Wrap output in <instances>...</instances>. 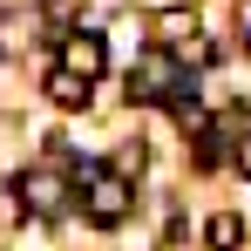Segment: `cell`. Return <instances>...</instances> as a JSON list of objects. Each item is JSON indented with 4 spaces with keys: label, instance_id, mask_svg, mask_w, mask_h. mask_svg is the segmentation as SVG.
I'll return each mask as SVG.
<instances>
[{
    "label": "cell",
    "instance_id": "cell-1",
    "mask_svg": "<svg viewBox=\"0 0 251 251\" xmlns=\"http://www.w3.org/2000/svg\"><path fill=\"white\" fill-rule=\"evenodd\" d=\"M82 183H88V217H95V224H123V217H129V176L88 163Z\"/></svg>",
    "mask_w": 251,
    "mask_h": 251
},
{
    "label": "cell",
    "instance_id": "cell-4",
    "mask_svg": "<svg viewBox=\"0 0 251 251\" xmlns=\"http://www.w3.org/2000/svg\"><path fill=\"white\" fill-rule=\"evenodd\" d=\"M61 68H68V75H82V82H95V75H102V68H109V48H102V34H68V41H61Z\"/></svg>",
    "mask_w": 251,
    "mask_h": 251
},
{
    "label": "cell",
    "instance_id": "cell-2",
    "mask_svg": "<svg viewBox=\"0 0 251 251\" xmlns=\"http://www.w3.org/2000/svg\"><path fill=\"white\" fill-rule=\"evenodd\" d=\"M129 95H136V102H176V95H183V82H176V54H163V48L143 54L136 75H129Z\"/></svg>",
    "mask_w": 251,
    "mask_h": 251
},
{
    "label": "cell",
    "instance_id": "cell-5",
    "mask_svg": "<svg viewBox=\"0 0 251 251\" xmlns=\"http://www.w3.org/2000/svg\"><path fill=\"white\" fill-rule=\"evenodd\" d=\"M88 88H95V82L68 75V68H54V75H48V95H54V109H88Z\"/></svg>",
    "mask_w": 251,
    "mask_h": 251
},
{
    "label": "cell",
    "instance_id": "cell-6",
    "mask_svg": "<svg viewBox=\"0 0 251 251\" xmlns=\"http://www.w3.org/2000/svg\"><path fill=\"white\" fill-rule=\"evenodd\" d=\"M204 238H210V251H238V245H245V217H238V210H217Z\"/></svg>",
    "mask_w": 251,
    "mask_h": 251
},
{
    "label": "cell",
    "instance_id": "cell-3",
    "mask_svg": "<svg viewBox=\"0 0 251 251\" xmlns=\"http://www.w3.org/2000/svg\"><path fill=\"white\" fill-rule=\"evenodd\" d=\"M14 197H21L27 210H41V217H54V210L68 204V176H61L54 163H41V170H21V183H14Z\"/></svg>",
    "mask_w": 251,
    "mask_h": 251
},
{
    "label": "cell",
    "instance_id": "cell-7",
    "mask_svg": "<svg viewBox=\"0 0 251 251\" xmlns=\"http://www.w3.org/2000/svg\"><path fill=\"white\" fill-rule=\"evenodd\" d=\"M156 34H163L170 48H190V41H197V21H190V14H163V21H156Z\"/></svg>",
    "mask_w": 251,
    "mask_h": 251
}]
</instances>
